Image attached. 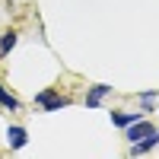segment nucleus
I'll return each instance as SVG.
<instances>
[{
    "label": "nucleus",
    "mask_w": 159,
    "mask_h": 159,
    "mask_svg": "<svg viewBox=\"0 0 159 159\" xmlns=\"http://www.w3.org/2000/svg\"><path fill=\"white\" fill-rule=\"evenodd\" d=\"M32 105H35L38 111H61V108H70L73 99H70V96H61L54 86H48V89H42V92H35Z\"/></svg>",
    "instance_id": "nucleus-1"
},
{
    "label": "nucleus",
    "mask_w": 159,
    "mask_h": 159,
    "mask_svg": "<svg viewBox=\"0 0 159 159\" xmlns=\"http://www.w3.org/2000/svg\"><path fill=\"white\" fill-rule=\"evenodd\" d=\"M153 130H159L153 121H147V118H137L134 124L124 127V137H127V143H137V140H143V137H150Z\"/></svg>",
    "instance_id": "nucleus-2"
},
{
    "label": "nucleus",
    "mask_w": 159,
    "mask_h": 159,
    "mask_svg": "<svg viewBox=\"0 0 159 159\" xmlns=\"http://www.w3.org/2000/svg\"><path fill=\"white\" fill-rule=\"evenodd\" d=\"M105 96H111V86H108V83H96V86H89V89H86L83 105H86V108H99Z\"/></svg>",
    "instance_id": "nucleus-3"
},
{
    "label": "nucleus",
    "mask_w": 159,
    "mask_h": 159,
    "mask_svg": "<svg viewBox=\"0 0 159 159\" xmlns=\"http://www.w3.org/2000/svg\"><path fill=\"white\" fill-rule=\"evenodd\" d=\"M7 143H10V150H22L25 143H29V130L22 124H10L7 127Z\"/></svg>",
    "instance_id": "nucleus-4"
},
{
    "label": "nucleus",
    "mask_w": 159,
    "mask_h": 159,
    "mask_svg": "<svg viewBox=\"0 0 159 159\" xmlns=\"http://www.w3.org/2000/svg\"><path fill=\"white\" fill-rule=\"evenodd\" d=\"M108 118H111V124L115 127H127V124H134L137 118H143V111H121V108H115V111H108Z\"/></svg>",
    "instance_id": "nucleus-5"
},
{
    "label": "nucleus",
    "mask_w": 159,
    "mask_h": 159,
    "mask_svg": "<svg viewBox=\"0 0 159 159\" xmlns=\"http://www.w3.org/2000/svg\"><path fill=\"white\" fill-rule=\"evenodd\" d=\"M159 147V130H153L150 137H143V140H137V143H130V153L134 156H143V153H150V150H156Z\"/></svg>",
    "instance_id": "nucleus-6"
},
{
    "label": "nucleus",
    "mask_w": 159,
    "mask_h": 159,
    "mask_svg": "<svg viewBox=\"0 0 159 159\" xmlns=\"http://www.w3.org/2000/svg\"><path fill=\"white\" fill-rule=\"evenodd\" d=\"M16 45H19V32L16 29H7L3 35H0V57H7Z\"/></svg>",
    "instance_id": "nucleus-7"
},
{
    "label": "nucleus",
    "mask_w": 159,
    "mask_h": 159,
    "mask_svg": "<svg viewBox=\"0 0 159 159\" xmlns=\"http://www.w3.org/2000/svg\"><path fill=\"white\" fill-rule=\"evenodd\" d=\"M0 108H7V111H19V108H22V102L13 96L3 83H0Z\"/></svg>",
    "instance_id": "nucleus-8"
},
{
    "label": "nucleus",
    "mask_w": 159,
    "mask_h": 159,
    "mask_svg": "<svg viewBox=\"0 0 159 159\" xmlns=\"http://www.w3.org/2000/svg\"><path fill=\"white\" fill-rule=\"evenodd\" d=\"M140 111H153V102L159 99V89H147V92H140Z\"/></svg>",
    "instance_id": "nucleus-9"
}]
</instances>
